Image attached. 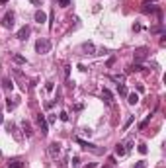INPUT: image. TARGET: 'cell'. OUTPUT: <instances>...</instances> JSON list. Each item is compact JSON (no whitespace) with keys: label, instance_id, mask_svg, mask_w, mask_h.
Segmentation results:
<instances>
[{"label":"cell","instance_id":"cell-27","mask_svg":"<svg viewBox=\"0 0 166 168\" xmlns=\"http://www.w3.org/2000/svg\"><path fill=\"white\" fill-rule=\"evenodd\" d=\"M139 153H141V154H147V145H139Z\"/></svg>","mask_w":166,"mask_h":168},{"label":"cell","instance_id":"cell-21","mask_svg":"<svg viewBox=\"0 0 166 168\" xmlns=\"http://www.w3.org/2000/svg\"><path fill=\"white\" fill-rule=\"evenodd\" d=\"M149 121H151V115H147L145 119H143V121H141V125H139V129H145V127L149 125Z\"/></svg>","mask_w":166,"mask_h":168},{"label":"cell","instance_id":"cell-12","mask_svg":"<svg viewBox=\"0 0 166 168\" xmlns=\"http://www.w3.org/2000/svg\"><path fill=\"white\" fill-rule=\"evenodd\" d=\"M102 98H106V102H108V104H111V102H114V94L109 92L108 88H104V90H102Z\"/></svg>","mask_w":166,"mask_h":168},{"label":"cell","instance_id":"cell-10","mask_svg":"<svg viewBox=\"0 0 166 168\" xmlns=\"http://www.w3.org/2000/svg\"><path fill=\"white\" fill-rule=\"evenodd\" d=\"M82 51H86V55H94V51H96L94 43H82Z\"/></svg>","mask_w":166,"mask_h":168},{"label":"cell","instance_id":"cell-4","mask_svg":"<svg viewBox=\"0 0 166 168\" xmlns=\"http://www.w3.org/2000/svg\"><path fill=\"white\" fill-rule=\"evenodd\" d=\"M59 154H61V143L53 141L51 145H49V156H51V159H57Z\"/></svg>","mask_w":166,"mask_h":168},{"label":"cell","instance_id":"cell-3","mask_svg":"<svg viewBox=\"0 0 166 168\" xmlns=\"http://www.w3.org/2000/svg\"><path fill=\"white\" fill-rule=\"evenodd\" d=\"M147 47H139V49H135V63H139L141 65L145 59H147Z\"/></svg>","mask_w":166,"mask_h":168},{"label":"cell","instance_id":"cell-29","mask_svg":"<svg viewBox=\"0 0 166 168\" xmlns=\"http://www.w3.org/2000/svg\"><path fill=\"white\" fill-rule=\"evenodd\" d=\"M68 75H71V66L66 65V66H65V78H68Z\"/></svg>","mask_w":166,"mask_h":168},{"label":"cell","instance_id":"cell-13","mask_svg":"<svg viewBox=\"0 0 166 168\" xmlns=\"http://www.w3.org/2000/svg\"><path fill=\"white\" fill-rule=\"evenodd\" d=\"M125 153H127V150H125L123 143H117V145H115V154H117V156H123Z\"/></svg>","mask_w":166,"mask_h":168},{"label":"cell","instance_id":"cell-1","mask_svg":"<svg viewBox=\"0 0 166 168\" xmlns=\"http://www.w3.org/2000/svg\"><path fill=\"white\" fill-rule=\"evenodd\" d=\"M35 51L37 53H49L51 51V41H49V39H39V41L35 43Z\"/></svg>","mask_w":166,"mask_h":168},{"label":"cell","instance_id":"cell-36","mask_svg":"<svg viewBox=\"0 0 166 168\" xmlns=\"http://www.w3.org/2000/svg\"><path fill=\"white\" fill-rule=\"evenodd\" d=\"M6 2H8V0H0V4H6Z\"/></svg>","mask_w":166,"mask_h":168},{"label":"cell","instance_id":"cell-37","mask_svg":"<svg viewBox=\"0 0 166 168\" xmlns=\"http://www.w3.org/2000/svg\"><path fill=\"white\" fill-rule=\"evenodd\" d=\"M2 121H4V117H2V113H0V123H2Z\"/></svg>","mask_w":166,"mask_h":168},{"label":"cell","instance_id":"cell-16","mask_svg":"<svg viewBox=\"0 0 166 168\" xmlns=\"http://www.w3.org/2000/svg\"><path fill=\"white\" fill-rule=\"evenodd\" d=\"M6 168H24V162H22V160H12Z\"/></svg>","mask_w":166,"mask_h":168},{"label":"cell","instance_id":"cell-35","mask_svg":"<svg viewBox=\"0 0 166 168\" xmlns=\"http://www.w3.org/2000/svg\"><path fill=\"white\" fill-rule=\"evenodd\" d=\"M94 166H96V164H86L84 168H94Z\"/></svg>","mask_w":166,"mask_h":168},{"label":"cell","instance_id":"cell-26","mask_svg":"<svg viewBox=\"0 0 166 168\" xmlns=\"http://www.w3.org/2000/svg\"><path fill=\"white\" fill-rule=\"evenodd\" d=\"M133 121H135V115H131V117H129L127 121H125V125H123V127H125V129H127V127H129V125H131V123H133Z\"/></svg>","mask_w":166,"mask_h":168},{"label":"cell","instance_id":"cell-23","mask_svg":"<svg viewBox=\"0 0 166 168\" xmlns=\"http://www.w3.org/2000/svg\"><path fill=\"white\" fill-rule=\"evenodd\" d=\"M59 119H61V121H68V113L61 112V113H59Z\"/></svg>","mask_w":166,"mask_h":168},{"label":"cell","instance_id":"cell-8","mask_svg":"<svg viewBox=\"0 0 166 168\" xmlns=\"http://www.w3.org/2000/svg\"><path fill=\"white\" fill-rule=\"evenodd\" d=\"M157 6L154 4H151V2H145V4H143V14H152V12H157Z\"/></svg>","mask_w":166,"mask_h":168},{"label":"cell","instance_id":"cell-18","mask_svg":"<svg viewBox=\"0 0 166 168\" xmlns=\"http://www.w3.org/2000/svg\"><path fill=\"white\" fill-rule=\"evenodd\" d=\"M12 59H14V63H18V65H25V63H28L25 61V57H22V55H14Z\"/></svg>","mask_w":166,"mask_h":168},{"label":"cell","instance_id":"cell-25","mask_svg":"<svg viewBox=\"0 0 166 168\" xmlns=\"http://www.w3.org/2000/svg\"><path fill=\"white\" fill-rule=\"evenodd\" d=\"M53 88H55V84H53V82H47V84H45V90H47V92H53Z\"/></svg>","mask_w":166,"mask_h":168},{"label":"cell","instance_id":"cell-33","mask_svg":"<svg viewBox=\"0 0 166 168\" xmlns=\"http://www.w3.org/2000/svg\"><path fill=\"white\" fill-rule=\"evenodd\" d=\"M49 28H53V12L49 14Z\"/></svg>","mask_w":166,"mask_h":168},{"label":"cell","instance_id":"cell-24","mask_svg":"<svg viewBox=\"0 0 166 168\" xmlns=\"http://www.w3.org/2000/svg\"><path fill=\"white\" fill-rule=\"evenodd\" d=\"M59 6L66 8V6H71V0H59Z\"/></svg>","mask_w":166,"mask_h":168},{"label":"cell","instance_id":"cell-5","mask_svg":"<svg viewBox=\"0 0 166 168\" xmlns=\"http://www.w3.org/2000/svg\"><path fill=\"white\" fill-rule=\"evenodd\" d=\"M2 26H4L6 29H12V28H14V12H6L4 20H2Z\"/></svg>","mask_w":166,"mask_h":168},{"label":"cell","instance_id":"cell-14","mask_svg":"<svg viewBox=\"0 0 166 168\" xmlns=\"http://www.w3.org/2000/svg\"><path fill=\"white\" fill-rule=\"evenodd\" d=\"M127 102L131 104V106H135V104L139 102V96H137L135 92H133V94H127Z\"/></svg>","mask_w":166,"mask_h":168},{"label":"cell","instance_id":"cell-7","mask_svg":"<svg viewBox=\"0 0 166 168\" xmlns=\"http://www.w3.org/2000/svg\"><path fill=\"white\" fill-rule=\"evenodd\" d=\"M29 33H31V28H29V26H24V28L18 31V35H16V37H18L20 41H25V39L29 37Z\"/></svg>","mask_w":166,"mask_h":168},{"label":"cell","instance_id":"cell-30","mask_svg":"<svg viewBox=\"0 0 166 168\" xmlns=\"http://www.w3.org/2000/svg\"><path fill=\"white\" fill-rule=\"evenodd\" d=\"M145 166H147V164H145V160H141V162L135 164V168H145Z\"/></svg>","mask_w":166,"mask_h":168},{"label":"cell","instance_id":"cell-28","mask_svg":"<svg viewBox=\"0 0 166 168\" xmlns=\"http://www.w3.org/2000/svg\"><path fill=\"white\" fill-rule=\"evenodd\" d=\"M78 164H80V159L78 156H72V166H78Z\"/></svg>","mask_w":166,"mask_h":168},{"label":"cell","instance_id":"cell-6","mask_svg":"<svg viewBox=\"0 0 166 168\" xmlns=\"http://www.w3.org/2000/svg\"><path fill=\"white\" fill-rule=\"evenodd\" d=\"M76 143L82 147L84 150H94V153H102V149H94L96 145H92V143H88V141H82L80 137H76Z\"/></svg>","mask_w":166,"mask_h":168},{"label":"cell","instance_id":"cell-32","mask_svg":"<svg viewBox=\"0 0 166 168\" xmlns=\"http://www.w3.org/2000/svg\"><path fill=\"white\" fill-rule=\"evenodd\" d=\"M137 90L143 94V92H145V86H143V84H137Z\"/></svg>","mask_w":166,"mask_h":168},{"label":"cell","instance_id":"cell-31","mask_svg":"<svg viewBox=\"0 0 166 168\" xmlns=\"http://www.w3.org/2000/svg\"><path fill=\"white\" fill-rule=\"evenodd\" d=\"M55 119H57V115H49V119H47V123H55Z\"/></svg>","mask_w":166,"mask_h":168},{"label":"cell","instance_id":"cell-22","mask_svg":"<svg viewBox=\"0 0 166 168\" xmlns=\"http://www.w3.org/2000/svg\"><path fill=\"white\" fill-rule=\"evenodd\" d=\"M111 78H114L115 82H123V80H125V75H114Z\"/></svg>","mask_w":166,"mask_h":168},{"label":"cell","instance_id":"cell-9","mask_svg":"<svg viewBox=\"0 0 166 168\" xmlns=\"http://www.w3.org/2000/svg\"><path fill=\"white\" fill-rule=\"evenodd\" d=\"M22 129H24V135L25 137H31L33 135V131H31V125H29V121H22Z\"/></svg>","mask_w":166,"mask_h":168},{"label":"cell","instance_id":"cell-17","mask_svg":"<svg viewBox=\"0 0 166 168\" xmlns=\"http://www.w3.org/2000/svg\"><path fill=\"white\" fill-rule=\"evenodd\" d=\"M2 86H4L6 90H12V88H14V84H12V80H10V78H2Z\"/></svg>","mask_w":166,"mask_h":168},{"label":"cell","instance_id":"cell-15","mask_svg":"<svg viewBox=\"0 0 166 168\" xmlns=\"http://www.w3.org/2000/svg\"><path fill=\"white\" fill-rule=\"evenodd\" d=\"M8 131H12V135H14L16 139H22V135L18 133V127H16L14 123H10V125H8Z\"/></svg>","mask_w":166,"mask_h":168},{"label":"cell","instance_id":"cell-11","mask_svg":"<svg viewBox=\"0 0 166 168\" xmlns=\"http://www.w3.org/2000/svg\"><path fill=\"white\" fill-rule=\"evenodd\" d=\"M33 18H35V22H39V23L47 22V14H45V12H41V10H37V12H35V16H33Z\"/></svg>","mask_w":166,"mask_h":168},{"label":"cell","instance_id":"cell-19","mask_svg":"<svg viewBox=\"0 0 166 168\" xmlns=\"http://www.w3.org/2000/svg\"><path fill=\"white\" fill-rule=\"evenodd\" d=\"M133 143H135V139H133V137H129V139H127V141H125V143H123L125 150H131V149H133Z\"/></svg>","mask_w":166,"mask_h":168},{"label":"cell","instance_id":"cell-34","mask_svg":"<svg viewBox=\"0 0 166 168\" xmlns=\"http://www.w3.org/2000/svg\"><path fill=\"white\" fill-rule=\"evenodd\" d=\"M29 2H31V4H35V6L39 4V0H29Z\"/></svg>","mask_w":166,"mask_h":168},{"label":"cell","instance_id":"cell-2","mask_svg":"<svg viewBox=\"0 0 166 168\" xmlns=\"http://www.w3.org/2000/svg\"><path fill=\"white\" fill-rule=\"evenodd\" d=\"M35 121H37V125H39V129H41V135H47L49 131H47V119H45V115H43V113H37V115H35Z\"/></svg>","mask_w":166,"mask_h":168},{"label":"cell","instance_id":"cell-20","mask_svg":"<svg viewBox=\"0 0 166 168\" xmlns=\"http://www.w3.org/2000/svg\"><path fill=\"white\" fill-rule=\"evenodd\" d=\"M117 92L121 94V96H127V86H125V84H117Z\"/></svg>","mask_w":166,"mask_h":168}]
</instances>
